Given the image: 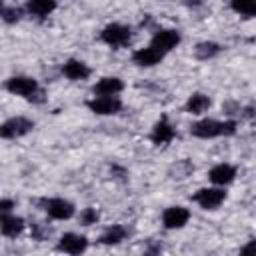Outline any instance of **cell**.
Returning a JSON list of instances; mask_svg holds the SVG:
<instances>
[{
    "instance_id": "6da1fadb",
    "label": "cell",
    "mask_w": 256,
    "mask_h": 256,
    "mask_svg": "<svg viewBox=\"0 0 256 256\" xmlns=\"http://www.w3.org/2000/svg\"><path fill=\"white\" fill-rule=\"evenodd\" d=\"M236 120H214V118H202L190 126V134L194 138L202 140H212L220 136H232L236 134Z\"/></svg>"
},
{
    "instance_id": "7a4b0ae2",
    "label": "cell",
    "mask_w": 256,
    "mask_h": 256,
    "mask_svg": "<svg viewBox=\"0 0 256 256\" xmlns=\"http://www.w3.org/2000/svg\"><path fill=\"white\" fill-rule=\"evenodd\" d=\"M4 88L10 94L20 96V98L30 100V102H42V96H44V90L40 88L38 80L32 76H10L4 82Z\"/></svg>"
},
{
    "instance_id": "3957f363",
    "label": "cell",
    "mask_w": 256,
    "mask_h": 256,
    "mask_svg": "<svg viewBox=\"0 0 256 256\" xmlns=\"http://www.w3.org/2000/svg\"><path fill=\"white\" fill-rule=\"evenodd\" d=\"M100 40L110 46L112 50H120L124 46L130 44L132 40V30L130 26L126 24H120V22H112V24H106L102 30H100Z\"/></svg>"
},
{
    "instance_id": "277c9868",
    "label": "cell",
    "mask_w": 256,
    "mask_h": 256,
    "mask_svg": "<svg viewBox=\"0 0 256 256\" xmlns=\"http://www.w3.org/2000/svg\"><path fill=\"white\" fill-rule=\"evenodd\" d=\"M34 130V120L26 116H12L0 124V138L2 140H16Z\"/></svg>"
},
{
    "instance_id": "5b68a950",
    "label": "cell",
    "mask_w": 256,
    "mask_h": 256,
    "mask_svg": "<svg viewBox=\"0 0 256 256\" xmlns=\"http://www.w3.org/2000/svg\"><path fill=\"white\" fill-rule=\"evenodd\" d=\"M192 200L202 208V210H216L224 204L226 192L224 186H208V188H198L192 194Z\"/></svg>"
},
{
    "instance_id": "8992f818",
    "label": "cell",
    "mask_w": 256,
    "mask_h": 256,
    "mask_svg": "<svg viewBox=\"0 0 256 256\" xmlns=\"http://www.w3.org/2000/svg\"><path fill=\"white\" fill-rule=\"evenodd\" d=\"M40 206L52 220H70L76 214V206L66 198H44L40 200Z\"/></svg>"
},
{
    "instance_id": "52a82bcc",
    "label": "cell",
    "mask_w": 256,
    "mask_h": 256,
    "mask_svg": "<svg viewBox=\"0 0 256 256\" xmlns=\"http://www.w3.org/2000/svg\"><path fill=\"white\" fill-rule=\"evenodd\" d=\"M86 108L96 116H114L122 110V100L118 96H92Z\"/></svg>"
},
{
    "instance_id": "ba28073f",
    "label": "cell",
    "mask_w": 256,
    "mask_h": 256,
    "mask_svg": "<svg viewBox=\"0 0 256 256\" xmlns=\"http://www.w3.org/2000/svg\"><path fill=\"white\" fill-rule=\"evenodd\" d=\"M180 40H182V36H180L178 30H174V28H160V30L154 32V36L150 40V46H154L160 52L168 54V52H172L180 44Z\"/></svg>"
},
{
    "instance_id": "9c48e42d",
    "label": "cell",
    "mask_w": 256,
    "mask_h": 256,
    "mask_svg": "<svg viewBox=\"0 0 256 256\" xmlns=\"http://www.w3.org/2000/svg\"><path fill=\"white\" fill-rule=\"evenodd\" d=\"M174 136H176V130H174L172 122L168 120V116H160L150 130V142L154 146H166L174 140Z\"/></svg>"
},
{
    "instance_id": "30bf717a",
    "label": "cell",
    "mask_w": 256,
    "mask_h": 256,
    "mask_svg": "<svg viewBox=\"0 0 256 256\" xmlns=\"http://www.w3.org/2000/svg\"><path fill=\"white\" fill-rule=\"evenodd\" d=\"M86 248H88V238L82 236V234H76V232L62 234L58 244H56V250H60L64 254H72V256H78V254L86 252Z\"/></svg>"
},
{
    "instance_id": "8fae6325",
    "label": "cell",
    "mask_w": 256,
    "mask_h": 256,
    "mask_svg": "<svg viewBox=\"0 0 256 256\" xmlns=\"http://www.w3.org/2000/svg\"><path fill=\"white\" fill-rule=\"evenodd\" d=\"M190 220V210L184 206H168L162 212V226L166 230H180L188 224Z\"/></svg>"
},
{
    "instance_id": "7c38bea8",
    "label": "cell",
    "mask_w": 256,
    "mask_h": 256,
    "mask_svg": "<svg viewBox=\"0 0 256 256\" xmlns=\"http://www.w3.org/2000/svg\"><path fill=\"white\" fill-rule=\"evenodd\" d=\"M164 56H166L164 52H160L158 48L148 44L146 48H138V50L132 52V62L140 68H152V66L160 64L164 60Z\"/></svg>"
},
{
    "instance_id": "4fadbf2b",
    "label": "cell",
    "mask_w": 256,
    "mask_h": 256,
    "mask_svg": "<svg viewBox=\"0 0 256 256\" xmlns=\"http://www.w3.org/2000/svg\"><path fill=\"white\" fill-rule=\"evenodd\" d=\"M122 90H124V82L118 76H102L92 86L94 96H118Z\"/></svg>"
},
{
    "instance_id": "5bb4252c",
    "label": "cell",
    "mask_w": 256,
    "mask_h": 256,
    "mask_svg": "<svg viewBox=\"0 0 256 256\" xmlns=\"http://www.w3.org/2000/svg\"><path fill=\"white\" fill-rule=\"evenodd\" d=\"M234 178H236V168L228 162H220V164L212 166L208 172V180L214 186H228L234 182Z\"/></svg>"
},
{
    "instance_id": "9a60e30c",
    "label": "cell",
    "mask_w": 256,
    "mask_h": 256,
    "mask_svg": "<svg viewBox=\"0 0 256 256\" xmlns=\"http://www.w3.org/2000/svg\"><path fill=\"white\" fill-rule=\"evenodd\" d=\"M24 228H26V222H24L22 216H16V214L10 212V214L0 218V234L4 238L14 240V238H18L24 232Z\"/></svg>"
},
{
    "instance_id": "2e32d148",
    "label": "cell",
    "mask_w": 256,
    "mask_h": 256,
    "mask_svg": "<svg viewBox=\"0 0 256 256\" xmlns=\"http://www.w3.org/2000/svg\"><path fill=\"white\" fill-rule=\"evenodd\" d=\"M62 74L68 80H86L92 74V70H90V66L86 62H82L78 58H70V60H66L62 64Z\"/></svg>"
},
{
    "instance_id": "e0dca14e",
    "label": "cell",
    "mask_w": 256,
    "mask_h": 256,
    "mask_svg": "<svg viewBox=\"0 0 256 256\" xmlns=\"http://www.w3.org/2000/svg\"><path fill=\"white\" fill-rule=\"evenodd\" d=\"M56 8H58V2L56 0H26V6H24V10L30 16L38 18V20L48 18Z\"/></svg>"
},
{
    "instance_id": "ac0fdd59",
    "label": "cell",
    "mask_w": 256,
    "mask_h": 256,
    "mask_svg": "<svg viewBox=\"0 0 256 256\" xmlns=\"http://www.w3.org/2000/svg\"><path fill=\"white\" fill-rule=\"evenodd\" d=\"M210 106H212V100H210L208 94H204V92H194V94L188 96V100H186V104H184V110H186L188 114L202 116L204 112H208Z\"/></svg>"
},
{
    "instance_id": "d6986e66",
    "label": "cell",
    "mask_w": 256,
    "mask_h": 256,
    "mask_svg": "<svg viewBox=\"0 0 256 256\" xmlns=\"http://www.w3.org/2000/svg\"><path fill=\"white\" fill-rule=\"evenodd\" d=\"M126 236H128L126 226H122V224H112V226H108V228L100 234L98 242L104 244V246H116V244H120Z\"/></svg>"
},
{
    "instance_id": "ffe728a7",
    "label": "cell",
    "mask_w": 256,
    "mask_h": 256,
    "mask_svg": "<svg viewBox=\"0 0 256 256\" xmlns=\"http://www.w3.org/2000/svg\"><path fill=\"white\" fill-rule=\"evenodd\" d=\"M220 44H216V42H210V40H204V42H198L196 44V48H194V56L198 58V60H212V58H216L218 54H220Z\"/></svg>"
},
{
    "instance_id": "44dd1931",
    "label": "cell",
    "mask_w": 256,
    "mask_h": 256,
    "mask_svg": "<svg viewBox=\"0 0 256 256\" xmlns=\"http://www.w3.org/2000/svg\"><path fill=\"white\" fill-rule=\"evenodd\" d=\"M230 8L244 18L256 16V0H230Z\"/></svg>"
},
{
    "instance_id": "7402d4cb",
    "label": "cell",
    "mask_w": 256,
    "mask_h": 256,
    "mask_svg": "<svg viewBox=\"0 0 256 256\" xmlns=\"http://www.w3.org/2000/svg\"><path fill=\"white\" fill-rule=\"evenodd\" d=\"M98 218H100V214H98V210L92 208V206L80 210V224H82V226H92V224L98 222Z\"/></svg>"
},
{
    "instance_id": "603a6c76",
    "label": "cell",
    "mask_w": 256,
    "mask_h": 256,
    "mask_svg": "<svg viewBox=\"0 0 256 256\" xmlns=\"http://www.w3.org/2000/svg\"><path fill=\"white\" fill-rule=\"evenodd\" d=\"M0 18H2L6 24H16V22L22 18V10H20V8H14V6H10V8H4V6H2Z\"/></svg>"
},
{
    "instance_id": "cb8c5ba5",
    "label": "cell",
    "mask_w": 256,
    "mask_h": 256,
    "mask_svg": "<svg viewBox=\"0 0 256 256\" xmlns=\"http://www.w3.org/2000/svg\"><path fill=\"white\" fill-rule=\"evenodd\" d=\"M48 236H50V228H46V226H42V224H32V238H34V240L42 242V240H46Z\"/></svg>"
},
{
    "instance_id": "d4e9b609",
    "label": "cell",
    "mask_w": 256,
    "mask_h": 256,
    "mask_svg": "<svg viewBox=\"0 0 256 256\" xmlns=\"http://www.w3.org/2000/svg\"><path fill=\"white\" fill-rule=\"evenodd\" d=\"M14 208H16V202L12 198H0V218L10 214Z\"/></svg>"
},
{
    "instance_id": "484cf974",
    "label": "cell",
    "mask_w": 256,
    "mask_h": 256,
    "mask_svg": "<svg viewBox=\"0 0 256 256\" xmlns=\"http://www.w3.org/2000/svg\"><path fill=\"white\" fill-rule=\"evenodd\" d=\"M2 4H4V0H0V10H2Z\"/></svg>"
}]
</instances>
